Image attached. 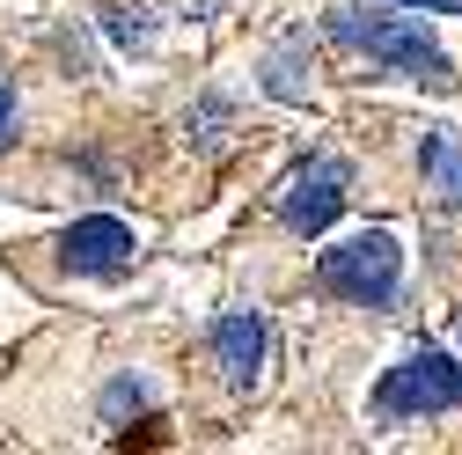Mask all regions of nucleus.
I'll use <instances>...</instances> for the list:
<instances>
[{"label": "nucleus", "mask_w": 462, "mask_h": 455, "mask_svg": "<svg viewBox=\"0 0 462 455\" xmlns=\"http://www.w3.org/2000/svg\"><path fill=\"white\" fill-rule=\"evenodd\" d=\"M316 287L353 309H389L403 294V243L389 228H360V236H345L316 257Z\"/></svg>", "instance_id": "1"}, {"label": "nucleus", "mask_w": 462, "mask_h": 455, "mask_svg": "<svg viewBox=\"0 0 462 455\" xmlns=\"http://www.w3.org/2000/svg\"><path fill=\"white\" fill-rule=\"evenodd\" d=\"M323 37L345 44V51H367V60H382L389 74H411V81H433L448 88L455 67H448V51L419 30V23H396V15H353V8H330L323 15Z\"/></svg>", "instance_id": "2"}, {"label": "nucleus", "mask_w": 462, "mask_h": 455, "mask_svg": "<svg viewBox=\"0 0 462 455\" xmlns=\"http://www.w3.org/2000/svg\"><path fill=\"white\" fill-rule=\"evenodd\" d=\"M433 412H462V360L455 353H411L403 367L382 375L374 389V419H433Z\"/></svg>", "instance_id": "3"}, {"label": "nucleus", "mask_w": 462, "mask_h": 455, "mask_svg": "<svg viewBox=\"0 0 462 455\" xmlns=\"http://www.w3.org/2000/svg\"><path fill=\"white\" fill-rule=\"evenodd\" d=\"M345 191H353V169H345L337 154H309L294 177H286V191H279V220L294 228V236H323V228L345 213Z\"/></svg>", "instance_id": "4"}, {"label": "nucleus", "mask_w": 462, "mask_h": 455, "mask_svg": "<svg viewBox=\"0 0 462 455\" xmlns=\"http://www.w3.org/2000/svg\"><path fill=\"white\" fill-rule=\"evenodd\" d=\"M133 257H140V236L118 213H88L60 236V265L74 279H118V272H133Z\"/></svg>", "instance_id": "5"}, {"label": "nucleus", "mask_w": 462, "mask_h": 455, "mask_svg": "<svg viewBox=\"0 0 462 455\" xmlns=\"http://www.w3.org/2000/svg\"><path fill=\"white\" fill-rule=\"evenodd\" d=\"M206 346H213V367H220L227 389H250L257 367H264V323H257L250 309H227V316L206 330Z\"/></svg>", "instance_id": "6"}, {"label": "nucleus", "mask_w": 462, "mask_h": 455, "mask_svg": "<svg viewBox=\"0 0 462 455\" xmlns=\"http://www.w3.org/2000/svg\"><path fill=\"white\" fill-rule=\"evenodd\" d=\"M419 169L433 177L440 206H455V213H462V140H448V133H426V147H419Z\"/></svg>", "instance_id": "7"}, {"label": "nucleus", "mask_w": 462, "mask_h": 455, "mask_svg": "<svg viewBox=\"0 0 462 455\" xmlns=\"http://www.w3.org/2000/svg\"><path fill=\"white\" fill-rule=\"evenodd\" d=\"M147 396H154V389H147V375H118V382L103 389V419L118 426L125 412H140V404H147Z\"/></svg>", "instance_id": "8"}, {"label": "nucleus", "mask_w": 462, "mask_h": 455, "mask_svg": "<svg viewBox=\"0 0 462 455\" xmlns=\"http://www.w3.org/2000/svg\"><path fill=\"white\" fill-rule=\"evenodd\" d=\"M8 133H15V88L0 81V147H8Z\"/></svg>", "instance_id": "9"}, {"label": "nucleus", "mask_w": 462, "mask_h": 455, "mask_svg": "<svg viewBox=\"0 0 462 455\" xmlns=\"http://www.w3.org/2000/svg\"><path fill=\"white\" fill-rule=\"evenodd\" d=\"M396 8H426V15H462V0H396Z\"/></svg>", "instance_id": "10"}]
</instances>
